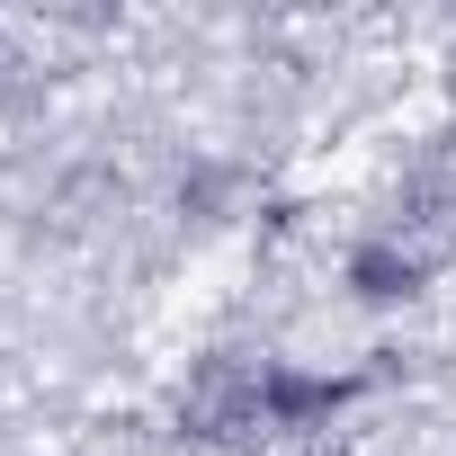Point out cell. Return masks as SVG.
Segmentation results:
<instances>
[{
  "mask_svg": "<svg viewBox=\"0 0 456 456\" xmlns=\"http://www.w3.org/2000/svg\"><path fill=\"white\" fill-rule=\"evenodd\" d=\"M179 438H188V447H215V456L278 438V429H269V367H206V376L179 394Z\"/></svg>",
  "mask_w": 456,
  "mask_h": 456,
  "instance_id": "obj_1",
  "label": "cell"
},
{
  "mask_svg": "<svg viewBox=\"0 0 456 456\" xmlns=\"http://www.w3.org/2000/svg\"><path fill=\"white\" fill-rule=\"evenodd\" d=\"M349 376H305V367H269V429L296 438V429H322L331 411H349Z\"/></svg>",
  "mask_w": 456,
  "mask_h": 456,
  "instance_id": "obj_2",
  "label": "cell"
},
{
  "mask_svg": "<svg viewBox=\"0 0 456 456\" xmlns=\"http://www.w3.org/2000/svg\"><path fill=\"white\" fill-rule=\"evenodd\" d=\"M420 278H429V269H420V251H403L394 233L349 251V287H358L367 305H403V296H420Z\"/></svg>",
  "mask_w": 456,
  "mask_h": 456,
  "instance_id": "obj_3",
  "label": "cell"
}]
</instances>
